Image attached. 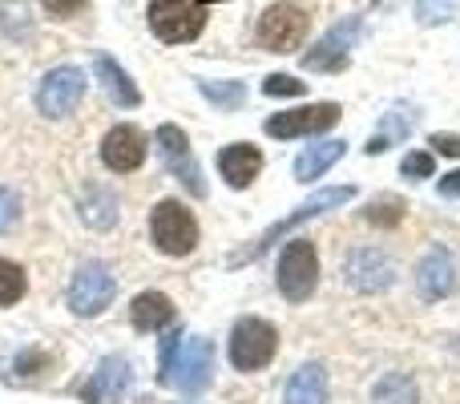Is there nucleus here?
Segmentation results:
<instances>
[{
  "label": "nucleus",
  "mask_w": 460,
  "mask_h": 404,
  "mask_svg": "<svg viewBox=\"0 0 460 404\" xmlns=\"http://www.w3.org/2000/svg\"><path fill=\"white\" fill-rule=\"evenodd\" d=\"M440 194H445V199H460V170L440 178Z\"/></svg>",
  "instance_id": "f704fd0d"
},
{
  "label": "nucleus",
  "mask_w": 460,
  "mask_h": 404,
  "mask_svg": "<svg viewBox=\"0 0 460 404\" xmlns=\"http://www.w3.org/2000/svg\"><path fill=\"white\" fill-rule=\"evenodd\" d=\"M372 400L376 404H416L420 400V392H416V381L408 373H388V376L376 381Z\"/></svg>",
  "instance_id": "b1692460"
},
{
  "label": "nucleus",
  "mask_w": 460,
  "mask_h": 404,
  "mask_svg": "<svg viewBox=\"0 0 460 404\" xmlns=\"http://www.w3.org/2000/svg\"><path fill=\"white\" fill-rule=\"evenodd\" d=\"M275 352H279L275 324H267V319H259V316H246L234 324V332H230V364H234L238 373H259V368H267L270 360H275Z\"/></svg>",
  "instance_id": "20e7f679"
},
{
  "label": "nucleus",
  "mask_w": 460,
  "mask_h": 404,
  "mask_svg": "<svg viewBox=\"0 0 460 404\" xmlns=\"http://www.w3.org/2000/svg\"><path fill=\"white\" fill-rule=\"evenodd\" d=\"M85 97V73L77 65H57L40 77V89H37V110L45 118H69L73 110L81 105Z\"/></svg>",
  "instance_id": "1a4fd4ad"
},
{
  "label": "nucleus",
  "mask_w": 460,
  "mask_h": 404,
  "mask_svg": "<svg viewBox=\"0 0 460 404\" xmlns=\"http://www.w3.org/2000/svg\"><path fill=\"white\" fill-rule=\"evenodd\" d=\"M154 142H158L162 150V162H166V170L174 178H182V186L194 194V199H207V183H202V170L199 162H194L190 154V138H186V130L178 126H158V134H154Z\"/></svg>",
  "instance_id": "9b49d317"
},
{
  "label": "nucleus",
  "mask_w": 460,
  "mask_h": 404,
  "mask_svg": "<svg viewBox=\"0 0 460 404\" xmlns=\"http://www.w3.org/2000/svg\"><path fill=\"white\" fill-rule=\"evenodd\" d=\"M16 219H21V199H16V191L0 186V235H4Z\"/></svg>",
  "instance_id": "2f4dec72"
},
{
  "label": "nucleus",
  "mask_w": 460,
  "mask_h": 404,
  "mask_svg": "<svg viewBox=\"0 0 460 404\" xmlns=\"http://www.w3.org/2000/svg\"><path fill=\"white\" fill-rule=\"evenodd\" d=\"M283 404H327V368L323 364H303L287 381Z\"/></svg>",
  "instance_id": "6ab92c4d"
},
{
  "label": "nucleus",
  "mask_w": 460,
  "mask_h": 404,
  "mask_svg": "<svg viewBox=\"0 0 460 404\" xmlns=\"http://www.w3.org/2000/svg\"><path fill=\"white\" fill-rule=\"evenodd\" d=\"M432 146H437V154H445V158H460V138L456 134H432Z\"/></svg>",
  "instance_id": "72a5a7b5"
},
{
  "label": "nucleus",
  "mask_w": 460,
  "mask_h": 404,
  "mask_svg": "<svg viewBox=\"0 0 460 404\" xmlns=\"http://www.w3.org/2000/svg\"><path fill=\"white\" fill-rule=\"evenodd\" d=\"M262 170V154L259 146L251 142H234V146H223L218 150V175L226 178V186H234V191H243V186H251L254 178H259Z\"/></svg>",
  "instance_id": "f3484780"
},
{
  "label": "nucleus",
  "mask_w": 460,
  "mask_h": 404,
  "mask_svg": "<svg viewBox=\"0 0 460 404\" xmlns=\"http://www.w3.org/2000/svg\"><path fill=\"white\" fill-rule=\"evenodd\" d=\"M129 319H134L137 332H162V328L174 324V300L162 292H142L129 303Z\"/></svg>",
  "instance_id": "a211bd4d"
},
{
  "label": "nucleus",
  "mask_w": 460,
  "mask_h": 404,
  "mask_svg": "<svg viewBox=\"0 0 460 404\" xmlns=\"http://www.w3.org/2000/svg\"><path fill=\"white\" fill-rule=\"evenodd\" d=\"M210 376H215V344L202 340V336L182 340L170 384H178V392H186V397H199V392L210 384Z\"/></svg>",
  "instance_id": "ddd939ff"
},
{
  "label": "nucleus",
  "mask_w": 460,
  "mask_h": 404,
  "mask_svg": "<svg viewBox=\"0 0 460 404\" xmlns=\"http://www.w3.org/2000/svg\"><path fill=\"white\" fill-rule=\"evenodd\" d=\"M279 292L291 303H307L319 287V255L311 238H291L279 255Z\"/></svg>",
  "instance_id": "7ed1b4c3"
},
{
  "label": "nucleus",
  "mask_w": 460,
  "mask_h": 404,
  "mask_svg": "<svg viewBox=\"0 0 460 404\" xmlns=\"http://www.w3.org/2000/svg\"><path fill=\"white\" fill-rule=\"evenodd\" d=\"M129 381H134V368H129L126 356H105L97 364L93 381L81 389L85 404H121V397L129 392Z\"/></svg>",
  "instance_id": "2eb2a0df"
},
{
  "label": "nucleus",
  "mask_w": 460,
  "mask_h": 404,
  "mask_svg": "<svg viewBox=\"0 0 460 404\" xmlns=\"http://www.w3.org/2000/svg\"><path fill=\"white\" fill-rule=\"evenodd\" d=\"M113 295H118V279H113V271L105 267V263H81L77 275H73V283H69V308H73V316L93 319L110 308Z\"/></svg>",
  "instance_id": "423d86ee"
},
{
  "label": "nucleus",
  "mask_w": 460,
  "mask_h": 404,
  "mask_svg": "<svg viewBox=\"0 0 460 404\" xmlns=\"http://www.w3.org/2000/svg\"><path fill=\"white\" fill-rule=\"evenodd\" d=\"M150 238L162 255L186 259V255L199 247V219H194L182 202L166 199V202L154 206V214H150Z\"/></svg>",
  "instance_id": "f03ea898"
},
{
  "label": "nucleus",
  "mask_w": 460,
  "mask_h": 404,
  "mask_svg": "<svg viewBox=\"0 0 460 404\" xmlns=\"http://www.w3.org/2000/svg\"><path fill=\"white\" fill-rule=\"evenodd\" d=\"M102 162L113 175H134L146 162V134L137 126H113L102 138Z\"/></svg>",
  "instance_id": "4468645a"
},
{
  "label": "nucleus",
  "mask_w": 460,
  "mask_h": 404,
  "mask_svg": "<svg viewBox=\"0 0 460 404\" xmlns=\"http://www.w3.org/2000/svg\"><path fill=\"white\" fill-rule=\"evenodd\" d=\"M432 170H437V158H432L429 150H412V154H404V162H400V175L412 178V183L432 178Z\"/></svg>",
  "instance_id": "c85d7f7f"
},
{
  "label": "nucleus",
  "mask_w": 460,
  "mask_h": 404,
  "mask_svg": "<svg viewBox=\"0 0 460 404\" xmlns=\"http://www.w3.org/2000/svg\"><path fill=\"white\" fill-rule=\"evenodd\" d=\"M343 279L364 295L388 292V287L396 283V263H392L380 247H356V251L343 259Z\"/></svg>",
  "instance_id": "f8f14e48"
},
{
  "label": "nucleus",
  "mask_w": 460,
  "mask_h": 404,
  "mask_svg": "<svg viewBox=\"0 0 460 404\" xmlns=\"http://www.w3.org/2000/svg\"><path fill=\"white\" fill-rule=\"evenodd\" d=\"M412 134V118H404V110H392V113H384V121H380V130H376L372 138H367V158L372 154H384L388 146H396V142H404V138Z\"/></svg>",
  "instance_id": "5701e85b"
},
{
  "label": "nucleus",
  "mask_w": 460,
  "mask_h": 404,
  "mask_svg": "<svg viewBox=\"0 0 460 404\" xmlns=\"http://www.w3.org/2000/svg\"><path fill=\"white\" fill-rule=\"evenodd\" d=\"M356 199V186H332V191H319V194H311L303 206H295L287 219H279L275 227H267L259 238H254L246 251H238V255H230V267H243V263H254V259H262V255L275 247V238H283L287 230H295L299 222H307V219H315V214H327V211H340L343 202H351Z\"/></svg>",
  "instance_id": "f257e3e1"
},
{
  "label": "nucleus",
  "mask_w": 460,
  "mask_h": 404,
  "mask_svg": "<svg viewBox=\"0 0 460 404\" xmlns=\"http://www.w3.org/2000/svg\"><path fill=\"white\" fill-rule=\"evenodd\" d=\"M24 287H29V279H24V271L16 267V263L0 259V308H8V303H16L24 295Z\"/></svg>",
  "instance_id": "bb28decb"
},
{
  "label": "nucleus",
  "mask_w": 460,
  "mask_h": 404,
  "mask_svg": "<svg viewBox=\"0 0 460 404\" xmlns=\"http://www.w3.org/2000/svg\"><path fill=\"white\" fill-rule=\"evenodd\" d=\"M416 292H420V300H429V303L448 300V295L456 292V267H453V255H448L445 247H432V251L420 259V267H416Z\"/></svg>",
  "instance_id": "dca6fc26"
},
{
  "label": "nucleus",
  "mask_w": 460,
  "mask_h": 404,
  "mask_svg": "<svg viewBox=\"0 0 460 404\" xmlns=\"http://www.w3.org/2000/svg\"><path fill=\"white\" fill-rule=\"evenodd\" d=\"M343 150L348 146L343 142H319V146H307V150L295 158V178L299 183H315L319 175H327V170L335 166V162L343 158Z\"/></svg>",
  "instance_id": "412c9836"
},
{
  "label": "nucleus",
  "mask_w": 460,
  "mask_h": 404,
  "mask_svg": "<svg viewBox=\"0 0 460 404\" xmlns=\"http://www.w3.org/2000/svg\"><path fill=\"white\" fill-rule=\"evenodd\" d=\"M303 89H307V85H303V81H295L291 73H270V77L262 81V94H267V97H299Z\"/></svg>",
  "instance_id": "c756f323"
},
{
  "label": "nucleus",
  "mask_w": 460,
  "mask_h": 404,
  "mask_svg": "<svg viewBox=\"0 0 460 404\" xmlns=\"http://www.w3.org/2000/svg\"><path fill=\"white\" fill-rule=\"evenodd\" d=\"M311 29V16L295 4H270L267 13L259 16V29H254V40L270 53H291V49L303 45Z\"/></svg>",
  "instance_id": "6e6552de"
},
{
  "label": "nucleus",
  "mask_w": 460,
  "mask_h": 404,
  "mask_svg": "<svg viewBox=\"0 0 460 404\" xmlns=\"http://www.w3.org/2000/svg\"><path fill=\"white\" fill-rule=\"evenodd\" d=\"M404 214H408L404 199H396V194H380V199L367 202L364 219L372 222V227H380V230H392V227H400V222H404Z\"/></svg>",
  "instance_id": "393cba45"
},
{
  "label": "nucleus",
  "mask_w": 460,
  "mask_h": 404,
  "mask_svg": "<svg viewBox=\"0 0 460 404\" xmlns=\"http://www.w3.org/2000/svg\"><path fill=\"white\" fill-rule=\"evenodd\" d=\"M456 16V0H416V21L420 24H448Z\"/></svg>",
  "instance_id": "cd10ccee"
},
{
  "label": "nucleus",
  "mask_w": 460,
  "mask_h": 404,
  "mask_svg": "<svg viewBox=\"0 0 460 404\" xmlns=\"http://www.w3.org/2000/svg\"><path fill=\"white\" fill-rule=\"evenodd\" d=\"M207 24L202 0H150V29L166 45H190Z\"/></svg>",
  "instance_id": "39448f33"
},
{
  "label": "nucleus",
  "mask_w": 460,
  "mask_h": 404,
  "mask_svg": "<svg viewBox=\"0 0 460 404\" xmlns=\"http://www.w3.org/2000/svg\"><path fill=\"white\" fill-rule=\"evenodd\" d=\"M359 32H364V21H359V16H343L340 24H332V29L319 37L315 49H307V53H303V69H311V73H340V69H348V57H351V49H356Z\"/></svg>",
  "instance_id": "0eeeda50"
},
{
  "label": "nucleus",
  "mask_w": 460,
  "mask_h": 404,
  "mask_svg": "<svg viewBox=\"0 0 460 404\" xmlns=\"http://www.w3.org/2000/svg\"><path fill=\"white\" fill-rule=\"evenodd\" d=\"M215 4H218V0H215Z\"/></svg>",
  "instance_id": "c9c22d12"
},
{
  "label": "nucleus",
  "mask_w": 460,
  "mask_h": 404,
  "mask_svg": "<svg viewBox=\"0 0 460 404\" xmlns=\"http://www.w3.org/2000/svg\"><path fill=\"white\" fill-rule=\"evenodd\" d=\"M178 348H182V332H170L166 340H162V373H158V381H162V384H170V376H174Z\"/></svg>",
  "instance_id": "7c9ffc66"
},
{
  "label": "nucleus",
  "mask_w": 460,
  "mask_h": 404,
  "mask_svg": "<svg viewBox=\"0 0 460 404\" xmlns=\"http://www.w3.org/2000/svg\"><path fill=\"white\" fill-rule=\"evenodd\" d=\"M81 219H85L93 230H105L118 222V199H113L110 186H89L85 202H81Z\"/></svg>",
  "instance_id": "4be33fe9"
},
{
  "label": "nucleus",
  "mask_w": 460,
  "mask_h": 404,
  "mask_svg": "<svg viewBox=\"0 0 460 404\" xmlns=\"http://www.w3.org/2000/svg\"><path fill=\"white\" fill-rule=\"evenodd\" d=\"M340 105L335 102H315V105H299V110H283V113H270L267 121H262V130H267L270 138H311V134H323V130H332L335 121H340Z\"/></svg>",
  "instance_id": "9d476101"
},
{
  "label": "nucleus",
  "mask_w": 460,
  "mask_h": 404,
  "mask_svg": "<svg viewBox=\"0 0 460 404\" xmlns=\"http://www.w3.org/2000/svg\"><path fill=\"white\" fill-rule=\"evenodd\" d=\"M45 4L49 16H57V21H69V16H77L81 8H85V0H40Z\"/></svg>",
  "instance_id": "473e14b6"
},
{
  "label": "nucleus",
  "mask_w": 460,
  "mask_h": 404,
  "mask_svg": "<svg viewBox=\"0 0 460 404\" xmlns=\"http://www.w3.org/2000/svg\"><path fill=\"white\" fill-rule=\"evenodd\" d=\"M93 73L102 77V85H105V94L113 97V105H121V110H134L137 102H142V94H137V85L129 81V73L121 69L113 57H93Z\"/></svg>",
  "instance_id": "aec40b11"
},
{
  "label": "nucleus",
  "mask_w": 460,
  "mask_h": 404,
  "mask_svg": "<svg viewBox=\"0 0 460 404\" xmlns=\"http://www.w3.org/2000/svg\"><path fill=\"white\" fill-rule=\"evenodd\" d=\"M199 94L207 97L210 105H218L223 113L238 110V105L246 102V85H243V81H199Z\"/></svg>",
  "instance_id": "a878e982"
}]
</instances>
